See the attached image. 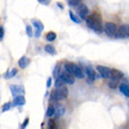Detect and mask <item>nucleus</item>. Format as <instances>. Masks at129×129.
<instances>
[{
  "instance_id": "f257e3e1",
  "label": "nucleus",
  "mask_w": 129,
  "mask_h": 129,
  "mask_svg": "<svg viewBox=\"0 0 129 129\" xmlns=\"http://www.w3.org/2000/svg\"><path fill=\"white\" fill-rule=\"evenodd\" d=\"M68 96V89L66 86H60V87H56V88L51 93V101L52 102H60L61 100Z\"/></svg>"
},
{
  "instance_id": "f03ea898",
  "label": "nucleus",
  "mask_w": 129,
  "mask_h": 129,
  "mask_svg": "<svg viewBox=\"0 0 129 129\" xmlns=\"http://www.w3.org/2000/svg\"><path fill=\"white\" fill-rule=\"evenodd\" d=\"M64 71H67L68 73H71L78 79H83L85 78V73H83V69H82L79 64L73 63V62H67L64 63Z\"/></svg>"
},
{
  "instance_id": "7ed1b4c3",
  "label": "nucleus",
  "mask_w": 129,
  "mask_h": 129,
  "mask_svg": "<svg viewBox=\"0 0 129 129\" xmlns=\"http://www.w3.org/2000/svg\"><path fill=\"white\" fill-rule=\"evenodd\" d=\"M86 21H87V26H88L90 29H93L95 33H101L102 32L100 17H99L96 13H94V14H92L90 17H88L86 19Z\"/></svg>"
},
{
  "instance_id": "20e7f679",
  "label": "nucleus",
  "mask_w": 129,
  "mask_h": 129,
  "mask_svg": "<svg viewBox=\"0 0 129 129\" xmlns=\"http://www.w3.org/2000/svg\"><path fill=\"white\" fill-rule=\"evenodd\" d=\"M58 78L61 79L62 81L64 82V85H73V83L75 82V76L73 74H71V73H68L67 71L60 73Z\"/></svg>"
},
{
  "instance_id": "39448f33",
  "label": "nucleus",
  "mask_w": 129,
  "mask_h": 129,
  "mask_svg": "<svg viewBox=\"0 0 129 129\" xmlns=\"http://www.w3.org/2000/svg\"><path fill=\"white\" fill-rule=\"evenodd\" d=\"M117 26H116L114 22H110V21H108V22H106L105 24V32L107 35H109V37L112 38H115L116 35V32H117Z\"/></svg>"
},
{
  "instance_id": "423d86ee",
  "label": "nucleus",
  "mask_w": 129,
  "mask_h": 129,
  "mask_svg": "<svg viewBox=\"0 0 129 129\" xmlns=\"http://www.w3.org/2000/svg\"><path fill=\"white\" fill-rule=\"evenodd\" d=\"M98 72L103 79H110L113 76V69L106 66H98Z\"/></svg>"
},
{
  "instance_id": "0eeeda50",
  "label": "nucleus",
  "mask_w": 129,
  "mask_h": 129,
  "mask_svg": "<svg viewBox=\"0 0 129 129\" xmlns=\"http://www.w3.org/2000/svg\"><path fill=\"white\" fill-rule=\"evenodd\" d=\"M85 73L87 75V78H88V81L89 82H93L96 80V72L93 69L92 67H85Z\"/></svg>"
},
{
  "instance_id": "6e6552de",
  "label": "nucleus",
  "mask_w": 129,
  "mask_h": 129,
  "mask_svg": "<svg viewBox=\"0 0 129 129\" xmlns=\"http://www.w3.org/2000/svg\"><path fill=\"white\" fill-rule=\"evenodd\" d=\"M79 15H80V18H82V19H87L88 18V14H89V10L88 7L86 6L85 4H81L80 6H79V11H78Z\"/></svg>"
},
{
  "instance_id": "1a4fd4ad",
  "label": "nucleus",
  "mask_w": 129,
  "mask_h": 129,
  "mask_svg": "<svg viewBox=\"0 0 129 129\" xmlns=\"http://www.w3.org/2000/svg\"><path fill=\"white\" fill-rule=\"evenodd\" d=\"M33 26L35 27V33H34V37L39 38V37H40V34H41V32L44 31V24H42L41 21L34 20L33 21Z\"/></svg>"
},
{
  "instance_id": "9d476101",
  "label": "nucleus",
  "mask_w": 129,
  "mask_h": 129,
  "mask_svg": "<svg viewBox=\"0 0 129 129\" xmlns=\"http://www.w3.org/2000/svg\"><path fill=\"white\" fill-rule=\"evenodd\" d=\"M126 37H128V26L122 25V26H120L117 28L115 38H126Z\"/></svg>"
},
{
  "instance_id": "9b49d317",
  "label": "nucleus",
  "mask_w": 129,
  "mask_h": 129,
  "mask_svg": "<svg viewBox=\"0 0 129 129\" xmlns=\"http://www.w3.org/2000/svg\"><path fill=\"white\" fill-rule=\"evenodd\" d=\"M26 103V99L24 95H17L14 96L13 99V106H17V107H20V106H24Z\"/></svg>"
},
{
  "instance_id": "f8f14e48",
  "label": "nucleus",
  "mask_w": 129,
  "mask_h": 129,
  "mask_svg": "<svg viewBox=\"0 0 129 129\" xmlns=\"http://www.w3.org/2000/svg\"><path fill=\"white\" fill-rule=\"evenodd\" d=\"M119 89H120V92L122 93L123 95L127 96V98H129V85H128V83H126V82L120 83V85H119Z\"/></svg>"
},
{
  "instance_id": "ddd939ff",
  "label": "nucleus",
  "mask_w": 129,
  "mask_h": 129,
  "mask_svg": "<svg viewBox=\"0 0 129 129\" xmlns=\"http://www.w3.org/2000/svg\"><path fill=\"white\" fill-rule=\"evenodd\" d=\"M11 92L13 93L14 96L17 95H21V94H24V87H21V86H11Z\"/></svg>"
},
{
  "instance_id": "4468645a",
  "label": "nucleus",
  "mask_w": 129,
  "mask_h": 129,
  "mask_svg": "<svg viewBox=\"0 0 129 129\" xmlns=\"http://www.w3.org/2000/svg\"><path fill=\"white\" fill-rule=\"evenodd\" d=\"M18 64H19V67L20 68H26L28 67V64H29V59L27 56H22V58L19 59V61H18Z\"/></svg>"
},
{
  "instance_id": "2eb2a0df",
  "label": "nucleus",
  "mask_w": 129,
  "mask_h": 129,
  "mask_svg": "<svg viewBox=\"0 0 129 129\" xmlns=\"http://www.w3.org/2000/svg\"><path fill=\"white\" fill-rule=\"evenodd\" d=\"M63 114H64V107L62 105L56 103V106H55V116H56V117H60V116H62Z\"/></svg>"
},
{
  "instance_id": "dca6fc26",
  "label": "nucleus",
  "mask_w": 129,
  "mask_h": 129,
  "mask_svg": "<svg viewBox=\"0 0 129 129\" xmlns=\"http://www.w3.org/2000/svg\"><path fill=\"white\" fill-rule=\"evenodd\" d=\"M46 116L49 117V119L55 116V106L54 105H49V107L47 108V112H46Z\"/></svg>"
},
{
  "instance_id": "f3484780",
  "label": "nucleus",
  "mask_w": 129,
  "mask_h": 129,
  "mask_svg": "<svg viewBox=\"0 0 129 129\" xmlns=\"http://www.w3.org/2000/svg\"><path fill=\"white\" fill-rule=\"evenodd\" d=\"M119 79L114 78V76H112L110 79H108V86L110 87V88H116V86L119 85Z\"/></svg>"
},
{
  "instance_id": "a211bd4d",
  "label": "nucleus",
  "mask_w": 129,
  "mask_h": 129,
  "mask_svg": "<svg viewBox=\"0 0 129 129\" xmlns=\"http://www.w3.org/2000/svg\"><path fill=\"white\" fill-rule=\"evenodd\" d=\"M55 39H56V33L55 32H48L46 34V40L49 41V42H53Z\"/></svg>"
},
{
  "instance_id": "6ab92c4d",
  "label": "nucleus",
  "mask_w": 129,
  "mask_h": 129,
  "mask_svg": "<svg viewBox=\"0 0 129 129\" xmlns=\"http://www.w3.org/2000/svg\"><path fill=\"white\" fill-rule=\"evenodd\" d=\"M48 129H58V124H56V121L53 119H49V121L47 122Z\"/></svg>"
},
{
  "instance_id": "aec40b11",
  "label": "nucleus",
  "mask_w": 129,
  "mask_h": 129,
  "mask_svg": "<svg viewBox=\"0 0 129 129\" xmlns=\"http://www.w3.org/2000/svg\"><path fill=\"white\" fill-rule=\"evenodd\" d=\"M45 51L47 52L48 54H52V55H54L56 54V51H55V48L52 46V45H47L46 47H45Z\"/></svg>"
},
{
  "instance_id": "412c9836",
  "label": "nucleus",
  "mask_w": 129,
  "mask_h": 129,
  "mask_svg": "<svg viewBox=\"0 0 129 129\" xmlns=\"http://www.w3.org/2000/svg\"><path fill=\"white\" fill-rule=\"evenodd\" d=\"M18 73V69H15V68H13V69H10V71L6 73V78L10 79V78H13L14 75Z\"/></svg>"
},
{
  "instance_id": "4be33fe9",
  "label": "nucleus",
  "mask_w": 129,
  "mask_h": 129,
  "mask_svg": "<svg viewBox=\"0 0 129 129\" xmlns=\"http://www.w3.org/2000/svg\"><path fill=\"white\" fill-rule=\"evenodd\" d=\"M69 17H71V19L73 21H74L75 24H80V22H81V20H80V19H79V17H76V15H75L74 13H73V12H69Z\"/></svg>"
},
{
  "instance_id": "5701e85b",
  "label": "nucleus",
  "mask_w": 129,
  "mask_h": 129,
  "mask_svg": "<svg viewBox=\"0 0 129 129\" xmlns=\"http://www.w3.org/2000/svg\"><path fill=\"white\" fill-rule=\"evenodd\" d=\"M68 4H69V5H71V6H80V5H81V0H69V1H68Z\"/></svg>"
},
{
  "instance_id": "b1692460",
  "label": "nucleus",
  "mask_w": 129,
  "mask_h": 129,
  "mask_svg": "<svg viewBox=\"0 0 129 129\" xmlns=\"http://www.w3.org/2000/svg\"><path fill=\"white\" fill-rule=\"evenodd\" d=\"M113 76L114 78H116V79H122L123 78V74L121 73V72H119V71H113Z\"/></svg>"
},
{
  "instance_id": "393cba45",
  "label": "nucleus",
  "mask_w": 129,
  "mask_h": 129,
  "mask_svg": "<svg viewBox=\"0 0 129 129\" xmlns=\"http://www.w3.org/2000/svg\"><path fill=\"white\" fill-rule=\"evenodd\" d=\"M26 33H27V35L29 38L33 37L34 33H33V29H32V26H27V27H26Z\"/></svg>"
},
{
  "instance_id": "a878e982",
  "label": "nucleus",
  "mask_w": 129,
  "mask_h": 129,
  "mask_svg": "<svg viewBox=\"0 0 129 129\" xmlns=\"http://www.w3.org/2000/svg\"><path fill=\"white\" fill-rule=\"evenodd\" d=\"M64 82L62 81L60 78H56V80H55V87H60V86H63Z\"/></svg>"
},
{
  "instance_id": "bb28decb",
  "label": "nucleus",
  "mask_w": 129,
  "mask_h": 129,
  "mask_svg": "<svg viewBox=\"0 0 129 129\" xmlns=\"http://www.w3.org/2000/svg\"><path fill=\"white\" fill-rule=\"evenodd\" d=\"M11 106H12V103H10V102L5 103V105H4V107H3V113H4V112H7V110H10Z\"/></svg>"
},
{
  "instance_id": "cd10ccee",
  "label": "nucleus",
  "mask_w": 129,
  "mask_h": 129,
  "mask_svg": "<svg viewBox=\"0 0 129 129\" xmlns=\"http://www.w3.org/2000/svg\"><path fill=\"white\" fill-rule=\"evenodd\" d=\"M28 121H29V119H28V117H26V119H25V121H24V123H22V127H21V128H22V129L26 128V126L28 124Z\"/></svg>"
},
{
  "instance_id": "c85d7f7f",
  "label": "nucleus",
  "mask_w": 129,
  "mask_h": 129,
  "mask_svg": "<svg viewBox=\"0 0 129 129\" xmlns=\"http://www.w3.org/2000/svg\"><path fill=\"white\" fill-rule=\"evenodd\" d=\"M52 82H53V80H52V78H48V80H47V88H51V86H52Z\"/></svg>"
},
{
  "instance_id": "c756f323",
  "label": "nucleus",
  "mask_w": 129,
  "mask_h": 129,
  "mask_svg": "<svg viewBox=\"0 0 129 129\" xmlns=\"http://www.w3.org/2000/svg\"><path fill=\"white\" fill-rule=\"evenodd\" d=\"M0 40H4V27H0Z\"/></svg>"
},
{
  "instance_id": "7c9ffc66",
  "label": "nucleus",
  "mask_w": 129,
  "mask_h": 129,
  "mask_svg": "<svg viewBox=\"0 0 129 129\" xmlns=\"http://www.w3.org/2000/svg\"><path fill=\"white\" fill-rule=\"evenodd\" d=\"M40 4H44V5H47V0H38Z\"/></svg>"
},
{
  "instance_id": "2f4dec72",
  "label": "nucleus",
  "mask_w": 129,
  "mask_h": 129,
  "mask_svg": "<svg viewBox=\"0 0 129 129\" xmlns=\"http://www.w3.org/2000/svg\"><path fill=\"white\" fill-rule=\"evenodd\" d=\"M128 37H129V26H128Z\"/></svg>"
}]
</instances>
